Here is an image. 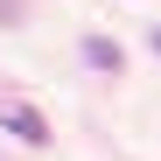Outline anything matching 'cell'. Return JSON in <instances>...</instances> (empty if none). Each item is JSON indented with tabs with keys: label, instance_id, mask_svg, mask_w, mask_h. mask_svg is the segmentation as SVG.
Instances as JSON below:
<instances>
[{
	"label": "cell",
	"instance_id": "1",
	"mask_svg": "<svg viewBox=\"0 0 161 161\" xmlns=\"http://www.w3.org/2000/svg\"><path fill=\"white\" fill-rule=\"evenodd\" d=\"M7 126L21 133V140H35V147H49V119H42V112H28V105H14V112H7Z\"/></svg>",
	"mask_w": 161,
	"mask_h": 161
},
{
	"label": "cell",
	"instance_id": "2",
	"mask_svg": "<svg viewBox=\"0 0 161 161\" xmlns=\"http://www.w3.org/2000/svg\"><path fill=\"white\" fill-rule=\"evenodd\" d=\"M84 56H91L98 70H119V42H112V35H91V42H84Z\"/></svg>",
	"mask_w": 161,
	"mask_h": 161
}]
</instances>
